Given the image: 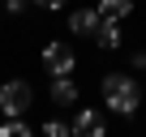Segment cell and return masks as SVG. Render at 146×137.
Wrapping results in <instances>:
<instances>
[{"mask_svg": "<svg viewBox=\"0 0 146 137\" xmlns=\"http://www.w3.org/2000/svg\"><path fill=\"white\" fill-rule=\"evenodd\" d=\"M30 103H35L30 82H5L0 86V116H26Z\"/></svg>", "mask_w": 146, "mask_h": 137, "instance_id": "cell-2", "label": "cell"}, {"mask_svg": "<svg viewBox=\"0 0 146 137\" xmlns=\"http://www.w3.org/2000/svg\"><path fill=\"white\" fill-rule=\"evenodd\" d=\"M103 103H108L112 111H120V116H133L137 103H142V90H137V82H133L129 73H112V77L103 82Z\"/></svg>", "mask_w": 146, "mask_h": 137, "instance_id": "cell-1", "label": "cell"}, {"mask_svg": "<svg viewBox=\"0 0 146 137\" xmlns=\"http://www.w3.org/2000/svg\"><path fill=\"white\" fill-rule=\"evenodd\" d=\"M0 137H30V128L17 116H5V120H0Z\"/></svg>", "mask_w": 146, "mask_h": 137, "instance_id": "cell-9", "label": "cell"}, {"mask_svg": "<svg viewBox=\"0 0 146 137\" xmlns=\"http://www.w3.org/2000/svg\"><path fill=\"white\" fill-rule=\"evenodd\" d=\"M5 9H9V13H22V9H26V0H5Z\"/></svg>", "mask_w": 146, "mask_h": 137, "instance_id": "cell-11", "label": "cell"}, {"mask_svg": "<svg viewBox=\"0 0 146 137\" xmlns=\"http://www.w3.org/2000/svg\"><path fill=\"white\" fill-rule=\"evenodd\" d=\"M43 133H47V137H69V133H73V124H64V120H47V124H43Z\"/></svg>", "mask_w": 146, "mask_h": 137, "instance_id": "cell-10", "label": "cell"}, {"mask_svg": "<svg viewBox=\"0 0 146 137\" xmlns=\"http://www.w3.org/2000/svg\"><path fill=\"white\" fill-rule=\"evenodd\" d=\"M129 9H133V0H99V17H112V22L129 17Z\"/></svg>", "mask_w": 146, "mask_h": 137, "instance_id": "cell-8", "label": "cell"}, {"mask_svg": "<svg viewBox=\"0 0 146 137\" xmlns=\"http://www.w3.org/2000/svg\"><path fill=\"white\" fill-rule=\"evenodd\" d=\"M35 5H43V9H60L64 0H35Z\"/></svg>", "mask_w": 146, "mask_h": 137, "instance_id": "cell-12", "label": "cell"}, {"mask_svg": "<svg viewBox=\"0 0 146 137\" xmlns=\"http://www.w3.org/2000/svg\"><path fill=\"white\" fill-rule=\"evenodd\" d=\"M95 43H99V47H108V51H112V47H120V26H116L112 17H103V22H99V30H95Z\"/></svg>", "mask_w": 146, "mask_h": 137, "instance_id": "cell-7", "label": "cell"}, {"mask_svg": "<svg viewBox=\"0 0 146 137\" xmlns=\"http://www.w3.org/2000/svg\"><path fill=\"white\" fill-rule=\"evenodd\" d=\"M133 64H137V68H146V51H137V56H133Z\"/></svg>", "mask_w": 146, "mask_h": 137, "instance_id": "cell-13", "label": "cell"}, {"mask_svg": "<svg viewBox=\"0 0 146 137\" xmlns=\"http://www.w3.org/2000/svg\"><path fill=\"white\" fill-rule=\"evenodd\" d=\"M73 133H78V137H103V116L90 111V107H82L78 120H73Z\"/></svg>", "mask_w": 146, "mask_h": 137, "instance_id": "cell-4", "label": "cell"}, {"mask_svg": "<svg viewBox=\"0 0 146 137\" xmlns=\"http://www.w3.org/2000/svg\"><path fill=\"white\" fill-rule=\"evenodd\" d=\"M99 22H103L99 9H82V13H73V17H69V30H73V34H90V39H95Z\"/></svg>", "mask_w": 146, "mask_h": 137, "instance_id": "cell-5", "label": "cell"}, {"mask_svg": "<svg viewBox=\"0 0 146 137\" xmlns=\"http://www.w3.org/2000/svg\"><path fill=\"white\" fill-rule=\"evenodd\" d=\"M43 68H47L52 77L73 73V47H64V43H47V47H43Z\"/></svg>", "mask_w": 146, "mask_h": 137, "instance_id": "cell-3", "label": "cell"}, {"mask_svg": "<svg viewBox=\"0 0 146 137\" xmlns=\"http://www.w3.org/2000/svg\"><path fill=\"white\" fill-rule=\"evenodd\" d=\"M52 103H60V107H73V103H78V86L69 82V73L52 82Z\"/></svg>", "mask_w": 146, "mask_h": 137, "instance_id": "cell-6", "label": "cell"}]
</instances>
